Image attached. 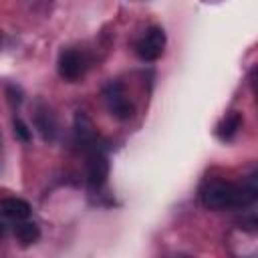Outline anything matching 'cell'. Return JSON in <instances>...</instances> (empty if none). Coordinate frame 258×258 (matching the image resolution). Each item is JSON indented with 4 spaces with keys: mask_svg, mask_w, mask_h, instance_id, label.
Listing matches in <instances>:
<instances>
[{
    "mask_svg": "<svg viewBox=\"0 0 258 258\" xmlns=\"http://www.w3.org/2000/svg\"><path fill=\"white\" fill-rule=\"evenodd\" d=\"M258 183L256 173L246 177L244 181L230 179H208L200 189V202L206 210L226 212V210H242L256 202Z\"/></svg>",
    "mask_w": 258,
    "mask_h": 258,
    "instance_id": "cell-1",
    "label": "cell"
},
{
    "mask_svg": "<svg viewBox=\"0 0 258 258\" xmlns=\"http://www.w3.org/2000/svg\"><path fill=\"white\" fill-rule=\"evenodd\" d=\"M85 149V157H87V179L93 187H101L107 181L109 175V159L105 149L101 147V143L97 141V137L83 141L81 143Z\"/></svg>",
    "mask_w": 258,
    "mask_h": 258,
    "instance_id": "cell-2",
    "label": "cell"
},
{
    "mask_svg": "<svg viewBox=\"0 0 258 258\" xmlns=\"http://www.w3.org/2000/svg\"><path fill=\"white\" fill-rule=\"evenodd\" d=\"M103 99H105V105H107V109H109V113L113 117H117L121 121H127V119L133 117L135 107H133L131 99L127 97V93H125V89H123L121 83L111 81L103 89Z\"/></svg>",
    "mask_w": 258,
    "mask_h": 258,
    "instance_id": "cell-3",
    "label": "cell"
},
{
    "mask_svg": "<svg viewBox=\"0 0 258 258\" xmlns=\"http://www.w3.org/2000/svg\"><path fill=\"white\" fill-rule=\"evenodd\" d=\"M165 48V32L161 26H149L135 42V52L141 60L153 62L163 54Z\"/></svg>",
    "mask_w": 258,
    "mask_h": 258,
    "instance_id": "cell-4",
    "label": "cell"
},
{
    "mask_svg": "<svg viewBox=\"0 0 258 258\" xmlns=\"http://www.w3.org/2000/svg\"><path fill=\"white\" fill-rule=\"evenodd\" d=\"M56 69H58L60 79L73 83V81H79V79L83 77V73H85V69H87V60H85L83 52H79V50H75V48H67V50H62V52L58 54V64H56Z\"/></svg>",
    "mask_w": 258,
    "mask_h": 258,
    "instance_id": "cell-5",
    "label": "cell"
},
{
    "mask_svg": "<svg viewBox=\"0 0 258 258\" xmlns=\"http://www.w3.org/2000/svg\"><path fill=\"white\" fill-rule=\"evenodd\" d=\"M34 127L38 129V133L42 135L44 141H54V137H56V119L48 111V107L40 105L36 109V113H34Z\"/></svg>",
    "mask_w": 258,
    "mask_h": 258,
    "instance_id": "cell-6",
    "label": "cell"
},
{
    "mask_svg": "<svg viewBox=\"0 0 258 258\" xmlns=\"http://www.w3.org/2000/svg\"><path fill=\"white\" fill-rule=\"evenodd\" d=\"M0 212L8 220L20 222V220H26L30 216V206H28V202H24L20 198H4L0 202Z\"/></svg>",
    "mask_w": 258,
    "mask_h": 258,
    "instance_id": "cell-7",
    "label": "cell"
},
{
    "mask_svg": "<svg viewBox=\"0 0 258 258\" xmlns=\"http://www.w3.org/2000/svg\"><path fill=\"white\" fill-rule=\"evenodd\" d=\"M240 127H242V117H240V113L232 111V113H226L222 117V121L216 127V133H218V137L222 141H228V139H232L238 133Z\"/></svg>",
    "mask_w": 258,
    "mask_h": 258,
    "instance_id": "cell-8",
    "label": "cell"
},
{
    "mask_svg": "<svg viewBox=\"0 0 258 258\" xmlns=\"http://www.w3.org/2000/svg\"><path fill=\"white\" fill-rule=\"evenodd\" d=\"M14 236H16V240H18L22 246H30V244H34V242L40 238V230H38V226H36L34 222L20 220V222H16V226H14Z\"/></svg>",
    "mask_w": 258,
    "mask_h": 258,
    "instance_id": "cell-9",
    "label": "cell"
},
{
    "mask_svg": "<svg viewBox=\"0 0 258 258\" xmlns=\"http://www.w3.org/2000/svg\"><path fill=\"white\" fill-rule=\"evenodd\" d=\"M12 127H14V135H16V139H20V141H24V143H28V141H30L32 133H30L28 125H26V123H24L20 117H14Z\"/></svg>",
    "mask_w": 258,
    "mask_h": 258,
    "instance_id": "cell-10",
    "label": "cell"
},
{
    "mask_svg": "<svg viewBox=\"0 0 258 258\" xmlns=\"http://www.w3.org/2000/svg\"><path fill=\"white\" fill-rule=\"evenodd\" d=\"M4 232H6V224H4V222H0V240H2Z\"/></svg>",
    "mask_w": 258,
    "mask_h": 258,
    "instance_id": "cell-11",
    "label": "cell"
}]
</instances>
